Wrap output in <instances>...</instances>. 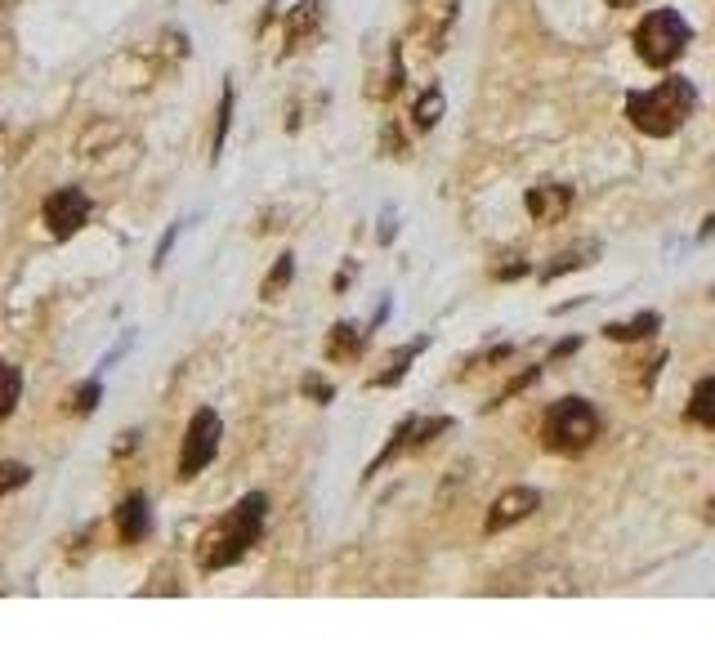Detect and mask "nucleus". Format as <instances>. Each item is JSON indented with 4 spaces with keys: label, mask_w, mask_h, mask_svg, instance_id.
Instances as JSON below:
<instances>
[{
    "label": "nucleus",
    "mask_w": 715,
    "mask_h": 670,
    "mask_svg": "<svg viewBox=\"0 0 715 670\" xmlns=\"http://www.w3.org/2000/svg\"><path fill=\"white\" fill-rule=\"evenodd\" d=\"M18 402H23V371L14 362H0V425L18 411Z\"/></svg>",
    "instance_id": "4468645a"
},
{
    "label": "nucleus",
    "mask_w": 715,
    "mask_h": 670,
    "mask_svg": "<svg viewBox=\"0 0 715 670\" xmlns=\"http://www.w3.org/2000/svg\"><path fill=\"white\" fill-rule=\"evenodd\" d=\"M698 237H715V215L707 219V224H702V233H698Z\"/></svg>",
    "instance_id": "a878e982"
},
{
    "label": "nucleus",
    "mask_w": 715,
    "mask_h": 670,
    "mask_svg": "<svg viewBox=\"0 0 715 670\" xmlns=\"http://www.w3.org/2000/svg\"><path fill=\"white\" fill-rule=\"evenodd\" d=\"M537 505H541V492H537V487H510V492H501L497 501H492L488 519H483V532L497 536V532H505V528H514V523L532 519V514H537Z\"/></svg>",
    "instance_id": "0eeeda50"
},
{
    "label": "nucleus",
    "mask_w": 715,
    "mask_h": 670,
    "mask_svg": "<svg viewBox=\"0 0 715 670\" xmlns=\"http://www.w3.org/2000/svg\"><path fill=\"white\" fill-rule=\"evenodd\" d=\"M99 402H103V385H99V380H85V385L72 394L68 411H76V416H94V411H99Z\"/></svg>",
    "instance_id": "412c9836"
},
{
    "label": "nucleus",
    "mask_w": 715,
    "mask_h": 670,
    "mask_svg": "<svg viewBox=\"0 0 715 670\" xmlns=\"http://www.w3.org/2000/svg\"><path fill=\"white\" fill-rule=\"evenodd\" d=\"M653 331H657V313H640V318H631V322H608V327H604V335H608V340H617V344L648 340Z\"/></svg>",
    "instance_id": "dca6fc26"
},
{
    "label": "nucleus",
    "mask_w": 715,
    "mask_h": 670,
    "mask_svg": "<svg viewBox=\"0 0 715 670\" xmlns=\"http://www.w3.org/2000/svg\"><path fill=\"white\" fill-rule=\"evenodd\" d=\"M689 41H693V32L675 9H657V14H648L644 23L635 27V54H640L648 67H671L689 50Z\"/></svg>",
    "instance_id": "20e7f679"
},
{
    "label": "nucleus",
    "mask_w": 715,
    "mask_h": 670,
    "mask_svg": "<svg viewBox=\"0 0 715 670\" xmlns=\"http://www.w3.org/2000/svg\"><path fill=\"white\" fill-rule=\"evenodd\" d=\"M693 108H698V85H693L689 76H666L662 85L635 90L631 99H626V117H631V126L648 134V139L675 134L693 117Z\"/></svg>",
    "instance_id": "f03ea898"
},
{
    "label": "nucleus",
    "mask_w": 715,
    "mask_h": 670,
    "mask_svg": "<svg viewBox=\"0 0 715 670\" xmlns=\"http://www.w3.org/2000/svg\"><path fill=\"white\" fill-rule=\"evenodd\" d=\"M599 255V246H572V251H564V255H555V264H546L541 268V282H555V277H564V273H572V268H586L590 260Z\"/></svg>",
    "instance_id": "2eb2a0df"
},
{
    "label": "nucleus",
    "mask_w": 715,
    "mask_h": 670,
    "mask_svg": "<svg viewBox=\"0 0 715 670\" xmlns=\"http://www.w3.org/2000/svg\"><path fill=\"white\" fill-rule=\"evenodd\" d=\"M264 519H269V496L264 492H246L224 519L197 545V568L202 572H224L233 563H242L251 554V545H260Z\"/></svg>",
    "instance_id": "f257e3e1"
},
{
    "label": "nucleus",
    "mask_w": 715,
    "mask_h": 670,
    "mask_svg": "<svg viewBox=\"0 0 715 670\" xmlns=\"http://www.w3.org/2000/svg\"><path fill=\"white\" fill-rule=\"evenodd\" d=\"M318 23H322V0H300L295 9H286V54L304 50L318 36Z\"/></svg>",
    "instance_id": "9d476101"
},
{
    "label": "nucleus",
    "mask_w": 715,
    "mask_h": 670,
    "mask_svg": "<svg viewBox=\"0 0 715 670\" xmlns=\"http://www.w3.org/2000/svg\"><path fill=\"white\" fill-rule=\"evenodd\" d=\"M41 219H45L54 242H68V237H76L85 224H90V197H85L76 184L54 188V193L41 201Z\"/></svg>",
    "instance_id": "423d86ee"
},
{
    "label": "nucleus",
    "mask_w": 715,
    "mask_h": 670,
    "mask_svg": "<svg viewBox=\"0 0 715 670\" xmlns=\"http://www.w3.org/2000/svg\"><path fill=\"white\" fill-rule=\"evenodd\" d=\"M32 483V465H23V461H0V501L5 496H14L18 487H27Z\"/></svg>",
    "instance_id": "aec40b11"
},
{
    "label": "nucleus",
    "mask_w": 715,
    "mask_h": 670,
    "mask_svg": "<svg viewBox=\"0 0 715 670\" xmlns=\"http://www.w3.org/2000/svg\"><path fill=\"white\" fill-rule=\"evenodd\" d=\"M541 438H546V452L581 456L599 438V411L590 407L586 398H559L555 407L546 411Z\"/></svg>",
    "instance_id": "7ed1b4c3"
},
{
    "label": "nucleus",
    "mask_w": 715,
    "mask_h": 670,
    "mask_svg": "<svg viewBox=\"0 0 715 670\" xmlns=\"http://www.w3.org/2000/svg\"><path fill=\"white\" fill-rule=\"evenodd\" d=\"M523 206H528V215L537 219V224H559L572 210V188L568 184H537V188H528Z\"/></svg>",
    "instance_id": "1a4fd4ad"
},
{
    "label": "nucleus",
    "mask_w": 715,
    "mask_h": 670,
    "mask_svg": "<svg viewBox=\"0 0 715 670\" xmlns=\"http://www.w3.org/2000/svg\"><path fill=\"white\" fill-rule=\"evenodd\" d=\"M608 5H613V9H631L635 0H608Z\"/></svg>",
    "instance_id": "bb28decb"
},
{
    "label": "nucleus",
    "mask_w": 715,
    "mask_h": 670,
    "mask_svg": "<svg viewBox=\"0 0 715 670\" xmlns=\"http://www.w3.org/2000/svg\"><path fill=\"white\" fill-rule=\"evenodd\" d=\"M219 438H224V420H219V411L215 407H197L193 420H188V429H184V443H179V465H175V474L184 478V483L202 474L206 465H215Z\"/></svg>",
    "instance_id": "39448f33"
},
{
    "label": "nucleus",
    "mask_w": 715,
    "mask_h": 670,
    "mask_svg": "<svg viewBox=\"0 0 715 670\" xmlns=\"http://www.w3.org/2000/svg\"><path fill=\"white\" fill-rule=\"evenodd\" d=\"M179 228H184V224H170V228H166V237H161V242H157V251H152V268H161V264L170 260V251H175V237H179Z\"/></svg>",
    "instance_id": "5701e85b"
},
{
    "label": "nucleus",
    "mask_w": 715,
    "mask_h": 670,
    "mask_svg": "<svg viewBox=\"0 0 715 670\" xmlns=\"http://www.w3.org/2000/svg\"><path fill=\"white\" fill-rule=\"evenodd\" d=\"M300 389H304V394H309L313 402H331V398H336V389H331L322 376H304V385H300Z\"/></svg>",
    "instance_id": "b1692460"
},
{
    "label": "nucleus",
    "mask_w": 715,
    "mask_h": 670,
    "mask_svg": "<svg viewBox=\"0 0 715 670\" xmlns=\"http://www.w3.org/2000/svg\"><path fill=\"white\" fill-rule=\"evenodd\" d=\"M362 349H367V331H362L358 322H336V327H331V335H327L331 362H354Z\"/></svg>",
    "instance_id": "9b49d317"
},
{
    "label": "nucleus",
    "mask_w": 715,
    "mask_h": 670,
    "mask_svg": "<svg viewBox=\"0 0 715 670\" xmlns=\"http://www.w3.org/2000/svg\"><path fill=\"white\" fill-rule=\"evenodd\" d=\"M689 420H698V425L715 429V376L702 380V385L693 389V398H689Z\"/></svg>",
    "instance_id": "f3484780"
},
{
    "label": "nucleus",
    "mask_w": 715,
    "mask_h": 670,
    "mask_svg": "<svg viewBox=\"0 0 715 670\" xmlns=\"http://www.w3.org/2000/svg\"><path fill=\"white\" fill-rule=\"evenodd\" d=\"M112 523H117L121 545H143L152 536V505L143 492H130L126 501L112 510Z\"/></svg>",
    "instance_id": "6e6552de"
},
{
    "label": "nucleus",
    "mask_w": 715,
    "mask_h": 670,
    "mask_svg": "<svg viewBox=\"0 0 715 670\" xmlns=\"http://www.w3.org/2000/svg\"><path fill=\"white\" fill-rule=\"evenodd\" d=\"M425 349H429V340H425V335H421V340H412V344H403V349H398L394 358H389V367L380 371V376H371V389H394L398 380L407 376V367L416 362V353H425Z\"/></svg>",
    "instance_id": "f8f14e48"
},
{
    "label": "nucleus",
    "mask_w": 715,
    "mask_h": 670,
    "mask_svg": "<svg viewBox=\"0 0 715 670\" xmlns=\"http://www.w3.org/2000/svg\"><path fill=\"white\" fill-rule=\"evenodd\" d=\"M291 277H295V255L286 251V255H278V264H273V273L264 277V286H260V295L264 300H278V295L291 286Z\"/></svg>",
    "instance_id": "6ab92c4d"
},
{
    "label": "nucleus",
    "mask_w": 715,
    "mask_h": 670,
    "mask_svg": "<svg viewBox=\"0 0 715 670\" xmlns=\"http://www.w3.org/2000/svg\"><path fill=\"white\" fill-rule=\"evenodd\" d=\"M233 103H237V94H233V81L224 76V94H219V112H215V139H211V161L224 157V143H228V130H233Z\"/></svg>",
    "instance_id": "ddd939ff"
},
{
    "label": "nucleus",
    "mask_w": 715,
    "mask_h": 670,
    "mask_svg": "<svg viewBox=\"0 0 715 670\" xmlns=\"http://www.w3.org/2000/svg\"><path fill=\"white\" fill-rule=\"evenodd\" d=\"M528 273V260H514V264H501L497 268V282H510V277H523Z\"/></svg>",
    "instance_id": "393cba45"
},
{
    "label": "nucleus",
    "mask_w": 715,
    "mask_h": 670,
    "mask_svg": "<svg viewBox=\"0 0 715 670\" xmlns=\"http://www.w3.org/2000/svg\"><path fill=\"white\" fill-rule=\"evenodd\" d=\"M438 117H443V90H438V85H429L421 99H416L412 121H416V130H434Z\"/></svg>",
    "instance_id": "a211bd4d"
},
{
    "label": "nucleus",
    "mask_w": 715,
    "mask_h": 670,
    "mask_svg": "<svg viewBox=\"0 0 715 670\" xmlns=\"http://www.w3.org/2000/svg\"><path fill=\"white\" fill-rule=\"evenodd\" d=\"M403 81H407V67H403V45H394V50H389V81L380 85V99H394V94L403 90Z\"/></svg>",
    "instance_id": "4be33fe9"
}]
</instances>
